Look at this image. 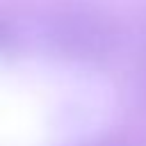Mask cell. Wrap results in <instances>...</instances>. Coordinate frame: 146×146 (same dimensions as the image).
I'll return each instance as SVG.
<instances>
[{"mask_svg":"<svg viewBox=\"0 0 146 146\" xmlns=\"http://www.w3.org/2000/svg\"><path fill=\"white\" fill-rule=\"evenodd\" d=\"M48 34L59 52L75 59L107 57L119 41L116 27L103 16L89 11H68L57 16Z\"/></svg>","mask_w":146,"mask_h":146,"instance_id":"obj_1","label":"cell"},{"mask_svg":"<svg viewBox=\"0 0 146 146\" xmlns=\"http://www.w3.org/2000/svg\"><path fill=\"white\" fill-rule=\"evenodd\" d=\"M96 146H130L125 141H103V144H96Z\"/></svg>","mask_w":146,"mask_h":146,"instance_id":"obj_2","label":"cell"}]
</instances>
